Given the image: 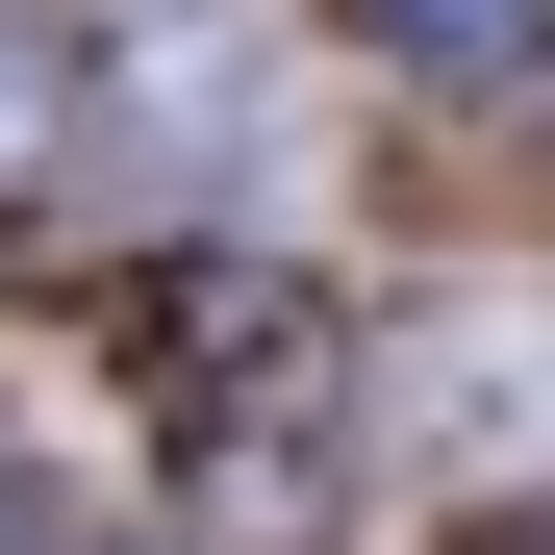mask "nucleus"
<instances>
[{
	"instance_id": "nucleus-1",
	"label": "nucleus",
	"mask_w": 555,
	"mask_h": 555,
	"mask_svg": "<svg viewBox=\"0 0 555 555\" xmlns=\"http://www.w3.org/2000/svg\"><path fill=\"white\" fill-rule=\"evenodd\" d=\"M152 454H177V530H203V555H304V530H328V454H353L328 304L203 278V353H152Z\"/></svg>"
},
{
	"instance_id": "nucleus-2",
	"label": "nucleus",
	"mask_w": 555,
	"mask_h": 555,
	"mask_svg": "<svg viewBox=\"0 0 555 555\" xmlns=\"http://www.w3.org/2000/svg\"><path fill=\"white\" fill-rule=\"evenodd\" d=\"M404 76H454V102H505V76H555V0H353Z\"/></svg>"
},
{
	"instance_id": "nucleus-3",
	"label": "nucleus",
	"mask_w": 555,
	"mask_h": 555,
	"mask_svg": "<svg viewBox=\"0 0 555 555\" xmlns=\"http://www.w3.org/2000/svg\"><path fill=\"white\" fill-rule=\"evenodd\" d=\"M51 102H76V51L26 26V0H0V177H26V152H51Z\"/></svg>"
},
{
	"instance_id": "nucleus-4",
	"label": "nucleus",
	"mask_w": 555,
	"mask_h": 555,
	"mask_svg": "<svg viewBox=\"0 0 555 555\" xmlns=\"http://www.w3.org/2000/svg\"><path fill=\"white\" fill-rule=\"evenodd\" d=\"M530 555H555V530H530Z\"/></svg>"
}]
</instances>
